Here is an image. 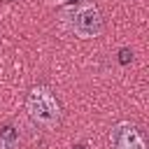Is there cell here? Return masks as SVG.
Segmentation results:
<instances>
[{
    "label": "cell",
    "mask_w": 149,
    "mask_h": 149,
    "mask_svg": "<svg viewBox=\"0 0 149 149\" xmlns=\"http://www.w3.org/2000/svg\"><path fill=\"white\" fill-rule=\"evenodd\" d=\"M74 149H86V147H84V144H77V147H74Z\"/></svg>",
    "instance_id": "6"
},
{
    "label": "cell",
    "mask_w": 149,
    "mask_h": 149,
    "mask_svg": "<svg viewBox=\"0 0 149 149\" xmlns=\"http://www.w3.org/2000/svg\"><path fill=\"white\" fill-rule=\"evenodd\" d=\"M130 58H133V54H130L128 49H121V51H119V63H121V65H126Z\"/></svg>",
    "instance_id": "5"
},
{
    "label": "cell",
    "mask_w": 149,
    "mask_h": 149,
    "mask_svg": "<svg viewBox=\"0 0 149 149\" xmlns=\"http://www.w3.org/2000/svg\"><path fill=\"white\" fill-rule=\"evenodd\" d=\"M7 2H9V0H7Z\"/></svg>",
    "instance_id": "7"
},
{
    "label": "cell",
    "mask_w": 149,
    "mask_h": 149,
    "mask_svg": "<svg viewBox=\"0 0 149 149\" xmlns=\"http://www.w3.org/2000/svg\"><path fill=\"white\" fill-rule=\"evenodd\" d=\"M19 144H21L19 128L14 123L0 126V149H19Z\"/></svg>",
    "instance_id": "4"
},
{
    "label": "cell",
    "mask_w": 149,
    "mask_h": 149,
    "mask_svg": "<svg viewBox=\"0 0 149 149\" xmlns=\"http://www.w3.org/2000/svg\"><path fill=\"white\" fill-rule=\"evenodd\" d=\"M26 109H28L30 119H33L37 126L47 128V130H51V128H56V126L61 123V107H58V102H56V98L51 95L49 88L35 86V88L28 93Z\"/></svg>",
    "instance_id": "1"
},
{
    "label": "cell",
    "mask_w": 149,
    "mask_h": 149,
    "mask_svg": "<svg viewBox=\"0 0 149 149\" xmlns=\"http://www.w3.org/2000/svg\"><path fill=\"white\" fill-rule=\"evenodd\" d=\"M109 142L114 149H144V140L140 130L128 121H121L109 130Z\"/></svg>",
    "instance_id": "3"
},
{
    "label": "cell",
    "mask_w": 149,
    "mask_h": 149,
    "mask_svg": "<svg viewBox=\"0 0 149 149\" xmlns=\"http://www.w3.org/2000/svg\"><path fill=\"white\" fill-rule=\"evenodd\" d=\"M72 30L77 37L81 40H91V37H98L102 33V16L98 12L95 5H86V7H79L74 12V19H72Z\"/></svg>",
    "instance_id": "2"
}]
</instances>
